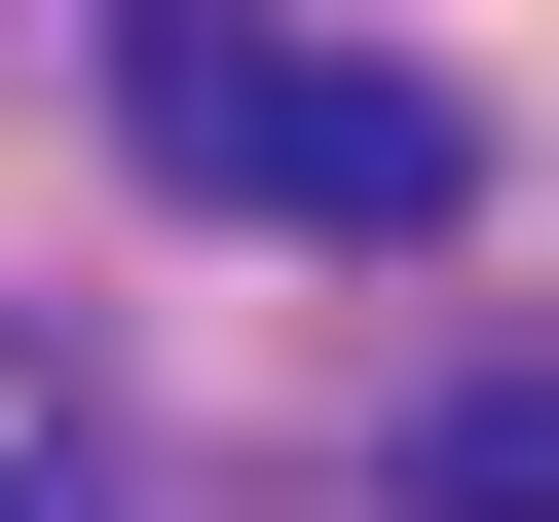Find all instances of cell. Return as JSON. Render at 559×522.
<instances>
[{"instance_id":"6da1fadb","label":"cell","mask_w":559,"mask_h":522,"mask_svg":"<svg viewBox=\"0 0 559 522\" xmlns=\"http://www.w3.org/2000/svg\"><path fill=\"white\" fill-rule=\"evenodd\" d=\"M112 112H150V187L336 224V261H411V224L485 187V112H448L411 38H299V0H112Z\"/></svg>"},{"instance_id":"3957f363","label":"cell","mask_w":559,"mask_h":522,"mask_svg":"<svg viewBox=\"0 0 559 522\" xmlns=\"http://www.w3.org/2000/svg\"><path fill=\"white\" fill-rule=\"evenodd\" d=\"M0 522H38V485H0Z\"/></svg>"},{"instance_id":"7a4b0ae2","label":"cell","mask_w":559,"mask_h":522,"mask_svg":"<svg viewBox=\"0 0 559 522\" xmlns=\"http://www.w3.org/2000/svg\"><path fill=\"white\" fill-rule=\"evenodd\" d=\"M448 522H559V373H448V448H411Z\"/></svg>"}]
</instances>
